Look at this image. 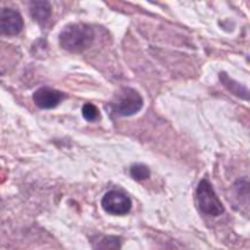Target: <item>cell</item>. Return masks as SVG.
Returning <instances> with one entry per match:
<instances>
[{
    "label": "cell",
    "mask_w": 250,
    "mask_h": 250,
    "mask_svg": "<svg viewBox=\"0 0 250 250\" xmlns=\"http://www.w3.org/2000/svg\"><path fill=\"white\" fill-rule=\"evenodd\" d=\"M95 32L89 24L70 23L61 29L59 34L60 46L70 53H82L93 44Z\"/></svg>",
    "instance_id": "cell-1"
},
{
    "label": "cell",
    "mask_w": 250,
    "mask_h": 250,
    "mask_svg": "<svg viewBox=\"0 0 250 250\" xmlns=\"http://www.w3.org/2000/svg\"><path fill=\"white\" fill-rule=\"evenodd\" d=\"M197 199L200 210L210 216H221L225 212V207L215 193L214 187L209 180L204 178L197 188Z\"/></svg>",
    "instance_id": "cell-3"
},
{
    "label": "cell",
    "mask_w": 250,
    "mask_h": 250,
    "mask_svg": "<svg viewBox=\"0 0 250 250\" xmlns=\"http://www.w3.org/2000/svg\"><path fill=\"white\" fill-rule=\"evenodd\" d=\"M29 14L37 22L48 21L51 16V5L49 1H32L29 5Z\"/></svg>",
    "instance_id": "cell-8"
},
{
    "label": "cell",
    "mask_w": 250,
    "mask_h": 250,
    "mask_svg": "<svg viewBox=\"0 0 250 250\" xmlns=\"http://www.w3.org/2000/svg\"><path fill=\"white\" fill-rule=\"evenodd\" d=\"M83 119L87 120L88 122H94L100 119V112L95 105L93 104H84L82 107Z\"/></svg>",
    "instance_id": "cell-11"
},
{
    "label": "cell",
    "mask_w": 250,
    "mask_h": 250,
    "mask_svg": "<svg viewBox=\"0 0 250 250\" xmlns=\"http://www.w3.org/2000/svg\"><path fill=\"white\" fill-rule=\"evenodd\" d=\"M93 250H121V238L117 236H99L93 241Z\"/></svg>",
    "instance_id": "cell-9"
},
{
    "label": "cell",
    "mask_w": 250,
    "mask_h": 250,
    "mask_svg": "<svg viewBox=\"0 0 250 250\" xmlns=\"http://www.w3.org/2000/svg\"><path fill=\"white\" fill-rule=\"evenodd\" d=\"M248 60H249V61H250V58H249V59H248Z\"/></svg>",
    "instance_id": "cell-13"
},
{
    "label": "cell",
    "mask_w": 250,
    "mask_h": 250,
    "mask_svg": "<svg viewBox=\"0 0 250 250\" xmlns=\"http://www.w3.org/2000/svg\"><path fill=\"white\" fill-rule=\"evenodd\" d=\"M66 98L65 93L53 89L50 87H41L32 95L34 104L43 110H50L58 106Z\"/></svg>",
    "instance_id": "cell-6"
},
{
    "label": "cell",
    "mask_w": 250,
    "mask_h": 250,
    "mask_svg": "<svg viewBox=\"0 0 250 250\" xmlns=\"http://www.w3.org/2000/svg\"><path fill=\"white\" fill-rule=\"evenodd\" d=\"M129 173H131V177L134 178L136 181H144L150 177V170L144 164H134V165H132L131 168H129Z\"/></svg>",
    "instance_id": "cell-10"
},
{
    "label": "cell",
    "mask_w": 250,
    "mask_h": 250,
    "mask_svg": "<svg viewBox=\"0 0 250 250\" xmlns=\"http://www.w3.org/2000/svg\"><path fill=\"white\" fill-rule=\"evenodd\" d=\"M23 29V19L14 9H0V36H17Z\"/></svg>",
    "instance_id": "cell-5"
},
{
    "label": "cell",
    "mask_w": 250,
    "mask_h": 250,
    "mask_svg": "<svg viewBox=\"0 0 250 250\" xmlns=\"http://www.w3.org/2000/svg\"><path fill=\"white\" fill-rule=\"evenodd\" d=\"M102 208L110 215L124 216L132 209L131 198L120 190H110L103 197Z\"/></svg>",
    "instance_id": "cell-4"
},
{
    "label": "cell",
    "mask_w": 250,
    "mask_h": 250,
    "mask_svg": "<svg viewBox=\"0 0 250 250\" xmlns=\"http://www.w3.org/2000/svg\"><path fill=\"white\" fill-rule=\"evenodd\" d=\"M143 105V97L138 90L131 87H124L115 93L107 107L110 110V114L114 116L127 117L141 111Z\"/></svg>",
    "instance_id": "cell-2"
},
{
    "label": "cell",
    "mask_w": 250,
    "mask_h": 250,
    "mask_svg": "<svg viewBox=\"0 0 250 250\" xmlns=\"http://www.w3.org/2000/svg\"><path fill=\"white\" fill-rule=\"evenodd\" d=\"M219 78L220 81H221L222 84H224V87L226 88L229 93L236 95V97L239 98V99L246 100V102H250L249 88H247L246 85L242 84V83L238 82V81L233 80V78H232L229 73L225 72V71L220 72Z\"/></svg>",
    "instance_id": "cell-7"
},
{
    "label": "cell",
    "mask_w": 250,
    "mask_h": 250,
    "mask_svg": "<svg viewBox=\"0 0 250 250\" xmlns=\"http://www.w3.org/2000/svg\"><path fill=\"white\" fill-rule=\"evenodd\" d=\"M236 187L238 189V192L241 194H247V193H250V182L249 181H238L236 183Z\"/></svg>",
    "instance_id": "cell-12"
}]
</instances>
